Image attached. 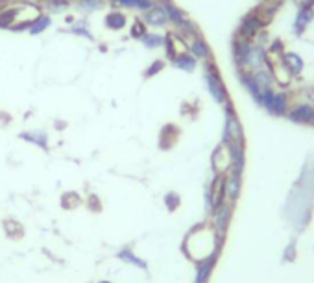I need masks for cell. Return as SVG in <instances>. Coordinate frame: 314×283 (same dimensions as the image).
<instances>
[{
	"label": "cell",
	"mask_w": 314,
	"mask_h": 283,
	"mask_svg": "<svg viewBox=\"0 0 314 283\" xmlns=\"http://www.w3.org/2000/svg\"><path fill=\"white\" fill-rule=\"evenodd\" d=\"M287 118L296 124H312L314 123V106L312 104H296L288 109Z\"/></svg>",
	"instance_id": "obj_5"
},
{
	"label": "cell",
	"mask_w": 314,
	"mask_h": 283,
	"mask_svg": "<svg viewBox=\"0 0 314 283\" xmlns=\"http://www.w3.org/2000/svg\"><path fill=\"white\" fill-rule=\"evenodd\" d=\"M120 259H124V261H130V263H137V267L144 268V263H142L141 259H137L135 256H131V254H130V252H128V250L120 254Z\"/></svg>",
	"instance_id": "obj_24"
},
{
	"label": "cell",
	"mask_w": 314,
	"mask_h": 283,
	"mask_svg": "<svg viewBox=\"0 0 314 283\" xmlns=\"http://www.w3.org/2000/svg\"><path fill=\"white\" fill-rule=\"evenodd\" d=\"M21 137H22V139L32 141V143L39 144L41 148H46V135H44V134H22Z\"/></svg>",
	"instance_id": "obj_20"
},
{
	"label": "cell",
	"mask_w": 314,
	"mask_h": 283,
	"mask_svg": "<svg viewBox=\"0 0 314 283\" xmlns=\"http://www.w3.org/2000/svg\"><path fill=\"white\" fill-rule=\"evenodd\" d=\"M115 2H119L120 6H126V8H135V10L141 11L152 10L155 6V0H115Z\"/></svg>",
	"instance_id": "obj_15"
},
{
	"label": "cell",
	"mask_w": 314,
	"mask_h": 283,
	"mask_svg": "<svg viewBox=\"0 0 314 283\" xmlns=\"http://www.w3.org/2000/svg\"><path fill=\"white\" fill-rule=\"evenodd\" d=\"M203 78H205V86L211 93L213 100L220 104V106H226L229 102V93L226 84H224L222 74H220V70L215 63V59H209V61L203 63Z\"/></svg>",
	"instance_id": "obj_2"
},
{
	"label": "cell",
	"mask_w": 314,
	"mask_h": 283,
	"mask_svg": "<svg viewBox=\"0 0 314 283\" xmlns=\"http://www.w3.org/2000/svg\"><path fill=\"white\" fill-rule=\"evenodd\" d=\"M142 45L146 48H159V47H165V37L159 35V33H144L142 35Z\"/></svg>",
	"instance_id": "obj_18"
},
{
	"label": "cell",
	"mask_w": 314,
	"mask_h": 283,
	"mask_svg": "<svg viewBox=\"0 0 314 283\" xmlns=\"http://www.w3.org/2000/svg\"><path fill=\"white\" fill-rule=\"evenodd\" d=\"M259 106L265 107L274 117H287L288 109H290V95L287 91H277L274 87V89L263 93Z\"/></svg>",
	"instance_id": "obj_3"
},
{
	"label": "cell",
	"mask_w": 314,
	"mask_h": 283,
	"mask_svg": "<svg viewBox=\"0 0 314 283\" xmlns=\"http://www.w3.org/2000/svg\"><path fill=\"white\" fill-rule=\"evenodd\" d=\"M124 24H126V17L122 13H119V11H113V13H109L106 17V26L109 30H120V28H124Z\"/></svg>",
	"instance_id": "obj_17"
},
{
	"label": "cell",
	"mask_w": 314,
	"mask_h": 283,
	"mask_svg": "<svg viewBox=\"0 0 314 283\" xmlns=\"http://www.w3.org/2000/svg\"><path fill=\"white\" fill-rule=\"evenodd\" d=\"M172 65L176 69L185 70V72H192V70L196 69V65H198V59L190 52H183V54H178V56L172 59Z\"/></svg>",
	"instance_id": "obj_12"
},
{
	"label": "cell",
	"mask_w": 314,
	"mask_h": 283,
	"mask_svg": "<svg viewBox=\"0 0 314 283\" xmlns=\"http://www.w3.org/2000/svg\"><path fill=\"white\" fill-rule=\"evenodd\" d=\"M312 126H314V123H312Z\"/></svg>",
	"instance_id": "obj_27"
},
{
	"label": "cell",
	"mask_w": 314,
	"mask_h": 283,
	"mask_svg": "<svg viewBox=\"0 0 314 283\" xmlns=\"http://www.w3.org/2000/svg\"><path fill=\"white\" fill-rule=\"evenodd\" d=\"M240 185H242L240 176L231 172L229 176L224 178V196L229 198V202H235L238 198V194H240Z\"/></svg>",
	"instance_id": "obj_10"
},
{
	"label": "cell",
	"mask_w": 314,
	"mask_h": 283,
	"mask_svg": "<svg viewBox=\"0 0 314 283\" xmlns=\"http://www.w3.org/2000/svg\"><path fill=\"white\" fill-rule=\"evenodd\" d=\"M103 6V0H80V8L89 11H96Z\"/></svg>",
	"instance_id": "obj_22"
},
{
	"label": "cell",
	"mask_w": 314,
	"mask_h": 283,
	"mask_svg": "<svg viewBox=\"0 0 314 283\" xmlns=\"http://www.w3.org/2000/svg\"><path fill=\"white\" fill-rule=\"evenodd\" d=\"M168 22L167 11L163 10V6H153L152 10L146 11V17H144V24H150L153 28H161Z\"/></svg>",
	"instance_id": "obj_11"
},
{
	"label": "cell",
	"mask_w": 314,
	"mask_h": 283,
	"mask_svg": "<svg viewBox=\"0 0 314 283\" xmlns=\"http://www.w3.org/2000/svg\"><path fill=\"white\" fill-rule=\"evenodd\" d=\"M213 263H215V256L201 261V265L198 267V272H196V283H207V278H209V274L213 270Z\"/></svg>",
	"instance_id": "obj_14"
},
{
	"label": "cell",
	"mask_w": 314,
	"mask_h": 283,
	"mask_svg": "<svg viewBox=\"0 0 314 283\" xmlns=\"http://www.w3.org/2000/svg\"><path fill=\"white\" fill-rule=\"evenodd\" d=\"M72 33H78V35H83V37H87V39H92L91 32L87 30V28H85V24H83V22H81V24H76V26L72 28Z\"/></svg>",
	"instance_id": "obj_25"
},
{
	"label": "cell",
	"mask_w": 314,
	"mask_h": 283,
	"mask_svg": "<svg viewBox=\"0 0 314 283\" xmlns=\"http://www.w3.org/2000/svg\"><path fill=\"white\" fill-rule=\"evenodd\" d=\"M312 21H314V8L301 6V8L298 10L296 21H294V32H296V35H301V33L309 28V24Z\"/></svg>",
	"instance_id": "obj_9"
},
{
	"label": "cell",
	"mask_w": 314,
	"mask_h": 283,
	"mask_svg": "<svg viewBox=\"0 0 314 283\" xmlns=\"http://www.w3.org/2000/svg\"><path fill=\"white\" fill-rule=\"evenodd\" d=\"M146 32V26H144V22L142 21H135L133 22V26H131V37H137V39H142V35Z\"/></svg>",
	"instance_id": "obj_21"
},
{
	"label": "cell",
	"mask_w": 314,
	"mask_h": 283,
	"mask_svg": "<svg viewBox=\"0 0 314 283\" xmlns=\"http://www.w3.org/2000/svg\"><path fill=\"white\" fill-rule=\"evenodd\" d=\"M50 17H46V15H39L35 21L30 24V28H28V33L30 35H37V33H41L43 30H46V28L50 26Z\"/></svg>",
	"instance_id": "obj_16"
},
{
	"label": "cell",
	"mask_w": 314,
	"mask_h": 283,
	"mask_svg": "<svg viewBox=\"0 0 314 283\" xmlns=\"http://www.w3.org/2000/svg\"><path fill=\"white\" fill-rule=\"evenodd\" d=\"M17 10L15 8H10L0 13V28H11V22L15 21Z\"/></svg>",
	"instance_id": "obj_19"
},
{
	"label": "cell",
	"mask_w": 314,
	"mask_h": 283,
	"mask_svg": "<svg viewBox=\"0 0 314 283\" xmlns=\"http://www.w3.org/2000/svg\"><path fill=\"white\" fill-rule=\"evenodd\" d=\"M229 215H231V206L229 204H222L218 209H215V228L218 233H224V230L228 228Z\"/></svg>",
	"instance_id": "obj_13"
},
{
	"label": "cell",
	"mask_w": 314,
	"mask_h": 283,
	"mask_svg": "<svg viewBox=\"0 0 314 283\" xmlns=\"http://www.w3.org/2000/svg\"><path fill=\"white\" fill-rule=\"evenodd\" d=\"M56 2H67V0H54V4H56Z\"/></svg>",
	"instance_id": "obj_26"
},
{
	"label": "cell",
	"mask_w": 314,
	"mask_h": 283,
	"mask_svg": "<svg viewBox=\"0 0 314 283\" xmlns=\"http://www.w3.org/2000/svg\"><path fill=\"white\" fill-rule=\"evenodd\" d=\"M238 82H240V86L246 89V91L249 93V96L253 98L257 104H259L260 96H263V89L259 87V84H257V80H255L253 72H246V70H238Z\"/></svg>",
	"instance_id": "obj_7"
},
{
	"label": "cell",
	"mask_w": 314,
	"mask_h": 283,
	"mask_svg": "<svg viewBox=\"0 0 314 283\" xmlns=\"http://www.w3.org/2000/svg\"><path fill=\"white\" fill-rule=\"evenodd\" d=\"M189 50H190V54H192L196 59H200V61H209V59H213L211 47H209V43H207L201 35H198V33L194 35L192 43L189 45Z\"/></svg>",
	"instance_id": "obj_8"
},
{
	"label": "cell",
	"mask_w": 314,
	"mask_h": 283,
	"mask_svg": "<svg viewBox=\"0 0 314 283\" xmlns=\"http://www.w3.org/2000/svg\"><path fill=\"white\" fill-rule=\"evenodd\" d=\"M226 124H224V144L229 143H246L244 139V130L242 124H240V118H238L237 111L233 109V104L228 102L226 104Z\"/></svg>",
	"instance_id": "obj_4"
},
{
	"label": "cell",
	"mask_w": 314,
	"mask_h": 283,
	"mask_svg": "<svg viewBox=\"0 0 314 283\" xmlns=\"http://www.w3.org/2000/svg\"><path fill=\"white\" fill-rule=\"evenodd\" d=\"M231 54H233V61L238 70L255 72V70L266 67L265 45H259L255 41H248V39H240L237 35H233Z\"/></svg>",
	"instance_id": "obj_1"
},
{
	"label": "cell",
	"mask_w": 314,
	"mask_h": 283,
	"mask_svg": "<svg viewBox=\"0 0 314 283\" xmlns=\"http://www.w3.org/2000/svg\"><path fill=\"white\" fill-rule=\"evenodd\" d=\"M281 61H283V65H285V69L288 70V74L292 76V78L301 76V72H303V69H305V61L299 54L292 52V50H285V52L281 54Z\"/></svg>",
	"instance_id": "obj_6"
},
{
	"label": "cell",
	"mask_w": 314,
	"mask_h": 283,
	"mask_svg": "<svg viewBox=\"0 0 314 283\" xmlns=\"http://www.w3.org/2000/svg\"><path fill=\"white\" fill-rule=\"evenodd\" d=\"M163 69H165V61H163V59H155V61L152 63V67L144 72V76H146V78H152V76H155L157 72H161Z\"/></svg>",
	"instance_id": "obj_23"
}]
</instances>
